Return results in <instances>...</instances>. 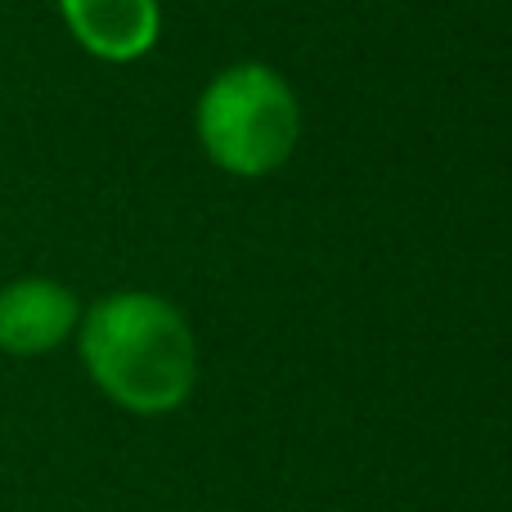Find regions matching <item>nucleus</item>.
Returning <instances> with one entry per match:
<instances>
[{
    "instance_id": "f257e3e1",
    "label": "nucleus",
    "mask_w": 512,
    "mask_h": 512,
    "mask_svg": "<svg viewBox=\"0 0 512 512\" xmlns=\"http://www.w3.org/2000/svg\"><path fill=\"white\" fill-rule=\"evenodd\" d=\"M81 364L126 414H171L198 382V342L171 301L153 292H113L81 315Z\"/></svg>"
},
{
    "instance_id": "f03ea898",
    "label": "nucleus",
    "mask_w": 512,
    "mask_h": 512,
    "mask_svg": "<svg viewBox=\"0 0 512 512\" xmlns=\"http://www.w3.org/2000/svg\"><path fill=\"white\" fill-rule=\"evenodd\" d=\"M198 140L230 176H270L301 140L297 95L265 63H234L216 72L198 99Z\"/></svg>"
},
{
    "instance_id": "7ed1b4c3",
    "label": "nucleus",
    "mask_w": 512,
    "mask_h": 512,
    "mask_svg": "<svg viewBox=\"0 0 512 512\" xmlns=\"http://www.w3.org/2000/svg\"><path fill=\"white\" fill-rule=\"evenodd\" d=\"M81 324L72 288L54 279H14L0 288V351L45 355Z\"/></svg>"
},
{
    "instance_id": "20e7f679",
    "label": "nucleus",
    "mask_w": 512,
    "mask_h": 512,
    "mask_svg": "<svg viewBox=\"0 0 512 512\" xmlns=\"http://www.w3.org/2000/svg\"><path fill=\"white\" fill-rule=\"evenodd\" d=\"M59 14L81 50L104 63H135L158 45V0H59Z\"/></svg>"
}]
</instances>
